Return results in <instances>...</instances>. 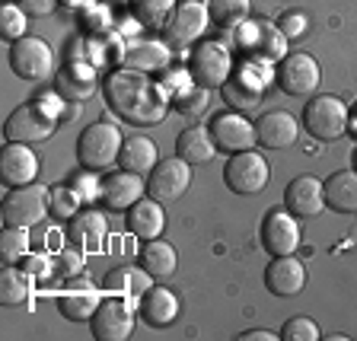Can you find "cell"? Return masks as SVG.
Here are the masks:
<instances>
[{
  "label": "cell",
  "instance_id": "cell-1",
  "mask_svg": "<svg viewBox=\"0 0 357 341\" xmlns=\"http://www.w3.org/2000/svg\"><path fill=\"white\" fill-rule=\"evenodd\" d=\"M105 103L131 125H160L169 112V93L144 70L119 67L105 77Z\"/></svg>",
  "mask_w": 357,
  "mask_h": 341
},
{
  "label": "cell",
  "instance_id": "cell-2",
  "mask_svg": "<svg viewBox=\"0 0 357 341\" xmlns=\"http://www.w3.org/2000/svg\"><path fill=\"white\" fill-rule=\"evenodd\" d=\"M121 147H125V137H121L119 125L112 121H93L89 128H83L80 141H77V156L86 169H109L112 163H119Z\"/></svg>",
  "mask_w": 357,
  "mask_h": 341
},
{
  "label": "cell",
  "instance_id": "cell-3",
  "mask_svg": "<svg viewBox=\"0 0 357 341\" xmlns=\"http://www.w3.org/2000/svg\"><path fill=\"white\" fill-rule=\"evenodd\" d=\"M45 214H52V188L29 182V185L10 188L3 195V227H36L45 220Z\"/></svg>",
  "mask_w": 357,
  "mask_h": 341
},
{
  "label": "cell",
  "instance_id": "cell-4",
  "mask_svg": "<svg viewBox=\"0 0 357 341\" xmlns=\"http://www.w3.org/2000/svg\"><path fill=\"white\" fill-rule=\"evenodd\" d=\"M10 70H13L20 80H48L54 77V48L45 38L36 36H22L16 42H10Z\"/></svg>",
  "mask_w": 357,
  "mask_h": 341
},
{
  "label": "cell",
  "instance_id": "cell-5",
  "mask_svg": "<svg viewBox=\"0 0 357 341\" xmlns=\"http://www.w3.org/2000/svg\"><path fill=\"white\" fill-rule=\"evenodd\" d=\"M351 109L338 96H312L303 109V128L316 141H338L348 134Z\"/></svg>",
  "mask_w": 357,
  "mask_h": 341
},
{
  "label": "cell",
  "instance_id": "cell-6",
  "mask_svg": "<svg viewBox=\"0 0 357 341\" xmlns=\"http://www.w3.org/2000/svg\"><path fill=\"white\" fill-rule=\"evenodd\" d=\"M192 70L195 83L208 89H220L223 83L233 77V48L227 42H198V48L192 52Z\"/></svg>",
  "mask_w": 357,
  "mask_h": 341
},
{
  "label": "cell",
  "instance_id": "cell-7",
  "mask_svg": "<svg viewBox=\"0 0 357 341\" xmlns=\"http://www.w3.org/2000/svg\"><path fill=\"white\" fill-rule=\"evenodd\" d=\"M271 169H268V160L259 150H243V153H230L227 166H223V182L233 195H259L268 185Z\"/></svg>",
  "mask_w": 357,
  "mask_h": 341
},
{
  "label": "cell",
  "instance_id": "cell-8",
  "mask_svg": "<svg viewBox=\"0 0 357 341\" xmlns=\"http://www.w3.org/2000/svg\"><path fill=\"white\" fill-rule=\"evenodd\" d=\"M134 300L128 297H109L99 303V310L93 312V319H89V328H93V338L96 341H128L134 332V310L131 306Z\"/></svg>",
  "mask_w": 357,
  "mask_h": 341
},
{
  "label": "cell",
  "instance_id": "cell-9",
  "mask_svg": "<svg viewBox=\"0 0 357 341\" xmlns=\"http://www.w3.org/2000/svg\"><path fill=\"white\" fill-rule=\"evenodd\" d=\"M61 121L52 119L42 105L32 99V103H22L20 109L10 112L7 125H3V134L7 141L13 144H38V141H48L54 131H58Z\"/></svg>",
  "mask_w": 357,
  "mask_h": 341
},
{
  "label": "cell",
  "instance_id": "cell-10",
  "mask_svg": "<svg viewBox=\"0 0 357 341\" xmlns=\"http://www.w3.org/2000/svg\"><path fill=\"white\" fill-rule=\"evenodd\" d=\"M208 26H214L211 13H208V3H201V0H182V3H176V10H172L163 32H166V42L169 45L188 48V45L201 42V38L208 36Z\"/></svg>",
  "mask_w": 357,
  "mask_h": 341
},
{
  "label": "cell",
  "instance_id": "cell-11",
  "mask_svg": "<svg viewBox=\"0 0 357 341\" xmlns=\"http://www.w3.org/2000/svg\"><path fill=\"white\" fill-rule=\"evenodd\" d=\"M275 83L287 96H312L322 83L319 61L306 52H294L275 67Z\"/></svg>",
  "mask_w": 357,
  "mask_h": 341
},
{
  "label": "cell",
  "instance_id": "cell-12",
  "mask_svg": "<svg viewBox=\"0 0 357 341\" xmlns=\"http://www.w3.org/2000/svg\"><path fill=\"white\" fill-rule=\"evenodd\" d=\"M192 185V163H185L182 156H169L160 160L153 166V172L147 176V195L156 198L160 204H172Z\"/></svg>",
  "mask_w": 357,
  "mask_h": 341
},
{
  "label": "cell",
  "instance_id": "cell-13",
  "mask_svg": "<svg viewBox=\"0 0 357 341\" xmlns=\"http://www.w3.org/2000/svg\"><path fill=\"white\" fill-rule=\"evenodd\" d=\"M211 134H214V144L220 153H243V150H252L259 144L255 125L236 109L217 112L211 119Z\"/></svg>",
  "mask_w": 357,
  "mask_h": 341
},
{
  "label": "cell",
  "instance_id": "cell-14",
  "mask_svg": "<svg viewBox=\"0 0 357 341\" xmlns=\"http://www.w3.org/2000/svg\"><path fill=\"white\" fill-rule=\"evenodd\" d=\"M102 300H105V294L99 284H93L89 278L77 275V278H67V284L61 287L58 310H61V316L70 322H89Z\"/></svg>",
  "mask_w": 357,
  "mask_h": 341
},
{
  "label": "cell",
  "instance_id": "cell-15",
  "mask_svg": "<svg viewBox=\"0 0 357 341\" xmlns=\"http://www.w3.org/2000/svg\"><path fill=\"white\" fill-rule=\"evenodd\" d=\"M261 245L268 255H294L300 249V223L287 208H278L261 223Z\"/></svg>",
  "mask_w": 357,
  "mask_h": 341
},
{
  "label": "cell",
  "instance_id": "cell-16",
  "mask_svg": "<svg viewBox=\"0 0 357 341\" xmlns=\"http://www.w3.org/2000/svg\"><path fill=\"white\" fill-rule=\"evenodd\" d=\"M284 208L294 217H316L326 208V182L316 176H297L284 188Z\"/></svg>",
  "mask_w": 357,
  "mask_h": 341
},
{
  "label": "cell",
  "instance_id": "cell-17",
  "mask_svg": "<svg viewBox=\"0 0 357 341\" xmlns=\"http://www.w3.org/2000/svg\"><path fill=\"white\" fill-rule=\"evenodd\" d=\"M38 156L32 153V144H3V156H0V176L10 188L29 185L38 179Z\"/></svg>",
  "mask_w": 357,
  "mask_h": 341
},
{
  "label": "cell",
  "instance_id": "cell-18",
  "mask_svg": "<svg viewBox=\"0 0 357 341\" xmlns=\"http://www.w3.org/2000/svg\"><path fill=\"white\" fill-rule=\"evenodd\" d=\"M306 284V265L297 255H275L265 268V287L275 297H297Z\"/></svg>",
  "mask_w": 357,
  "mask_h": 341
},
{
  "label": "cell",
  "instance_id": "cell-19",
  "mask_svg": "<svg viewBox=\"0 0 357 341\" xmlns=\"http://www.w3.org/2000/svg\"><path fill=\"white\" fill-rule=\"evenodd\" d=\"M67 236L83 252H99L105 245V239H109V220H105L102 211L86 208L67 220Z\"/></svg>",
  "mask_w": 357,
  "mask_h": 341
},
{
  "label": "cell",
  "instance_id": "cell-20",
  "mask_svg": "<svg viewBox=\"0 0 357 341\" xmlns=\"http://www.w3.org/2000/svg\"><path fill=\"white\" fill-rule=\"evenodd\" d=\"M54 89L67 103H86L96 93V67L86 61H70L54 74Z\"/></svg>",
  "mask_w": 357,
  "mask_h": 341
},
{
  "label": "cell",
  "instance_id": "cell-21",
  "mask_svg": "<svg viewBox=\"0 0 357 341\" xmlns=\"http://www.w3.org/2000/svg\"><path fill=\"white\" fill-rule=\"evenodd\" d=\"M297 134H300V125L297 119L284 109H275V112H265L255 125V137L265 150H284V147H294L297 144Z\"/></svg>",
  "mask_w": 357,
  "mask_h": 341
},
{
  "label": "cell",
  "instance_id": "cell-22",
  "mask_svg": "<svg viewBox=\"0 0 357 341\" xmlns=\"http://www.w3.org/2000/svg\"><path fill=\"white\" fill-rule=\"evenodd\" d=\"M121 67H131V70H144V74H153V70H166L172 64V48L169 42H156V38H141V42L125 45L121 52Z\"/></svg>",
  "mask_w": 357,
  "mask_h": 341
},
{
  "label": "cell",
  "instance_id": "cell-23",
  "mask_svg": "<svg viewBox=\"0 0 357 341\" xmlns=\"http://www.w3.org/2000/svg\"><path fill=\"white\" fill-rule=\"evenodd\" d=\"M125 223H128V233L137 239H160L166 230V211L163 204L156 198H141L137 204H131V208L125 211Z\"/></svg>",
  "mask_w": 357,
  "mask_h": 341
},
{
  "label": "cell",
  "instance_id": "cell-24",
  "mask_svg": "<svg viewBox=\"0 0 357 341\" xmlns=\"http://www.w3.org/2000/svg\"><path fill=\"white\" fill-rule=\"evenodd\" d=\"M144 195H147V179L137 176V172H128V169L112 172L102 185V201L112 211H128L131 204H137Z\"/></svg>",
  "mask_w": 357,
  "mask_h": 341
},
{
  "label": "cell",
  "instance_id": "cell-25",
  "mask_svg": "<svg viewBox=\"0 0 357 341\" xmlns=\"http://www.w3.org/2000/svg\"><path fill=\"white\" fill-rule=\"evenodd\" d=\"M137 310H141L147 326L166 328V326H172L178 316V297L169 287H150L147 294L137 300Z\"/></svg>",
  "mask_w": 357,
  "mask_h": 341
},
{
  "label": "cell",
  "instance_id": "cell-26",
  "mask_svg": "<svg viewBox=\"0 0 357 341\" xmlns=\"http://www.w3.org/2000/svg\"><path fill=\"white\" fill-rule=\"evenodd\" d=\"M156 278L150 275L147 268H134V265H121L115 268L109 278H105V294H115V297H128V300H137L144 297L150 287H153Z\"/></svg>",
  "mask_w": 357,
  "mask_h": 341
},
{
  "label": "cell",
  "instance_id": "cell-27",
  "mask_svg": "<svg viewBox=\"0 0 357 341\" xmlns=\"http://www.w3.org/2000/svg\"><path fill=\"white\" fill-rule=\"evenodd\" d=\"M119 163H121V169H128V172L150 176L153 166L160 163V147L150 141L147 134H131V137H125V147H121Z\"/></svg>",
  "mask_w": 357,
  "mask_h": 341
},
{
  "label": "cell",
  "instance_id": "cell-28",
  "mask_svg": "<svg viewBox=\"0 0 357 341\" xmlns=\"http://www.w3.org/2000/svg\"><path fill=\"white\" fill-rule=\"evenodd\" d=\"M176 153L192 166H201V163H211L217 156V144H214V134L211 128H201V125H192L176 137Z\"/></svg>",
  "mask_w": 357,
  "mask_h": 341
},
{
  "label": "cell",
  "instance_id": "cell-29",
  "mask_svg": "<svg viewBox=\"0 0 357 341\" xmlns=\"http://www.w3.org/2000/svg\"><path fill=\"white\" fill-rule=\"evenodd\" d=\"M326 208L338 214H357V169L332 172L326 179Z\"/></svg>",
  "mask_w": 357,
  "mask_h": 341
},
{
  "label": "cell",
  "instance_id": "cell-30",
  "mask_svg": "<svg viewBox=\"0 0 357 341\" xmlns=\"http://www.w3.org/2000/svg\"><path fill=\"white\" fill-rule=\"evenodd\" d=\"M141 265L147 268L156 281H163V278L176 275L178 255H176V249H172L169 243H163V239H147L144 249H141Z\"/></svg>",
  "mask_w": 357,
  "mask_h": 341
},
{
  "label": "cell",
  "instance_id": "cell-31",
  "mask_svg": "<svg viewBox=\"0 0 357 341\" xmlns=\"http://www.w3.org/2000/svg\"><path fill=\"white\" fill-rule=\"evenodd\" d=\"M32 284H36V278H32L26 268L7 265L0 271V300H3V306H10V310L22 306L32 297Z\"/></svg>",
  "mask_w": 357,
  "mask_h": 341
},
{
  "label": "cell",
  "instance_id": "cell-32",
  "mask_svg": "<svg viewBox=\"0 0 357 341\" xmlns=\"http://www.w3.org/2000/svg\"><path fill=\"white\" fill-rule=\"evenodd\" d=\"M255 54L271 64L287 58V36L281 32V26L271 20H259V45H255Z\"/></svg>",
  "mask_w": 357,
  "mask_h": 341
},
{
  "label": "cell",
  "instance_id": "cell-33",
  "mask_svg": "<svg viewBox=\"0 0 357 341\" xmlns=\"http://www.w3.org/2000/svg\"><path fill=\"white\" fill-rule=\"evenodd\" d=\"M249 10H252V0H208L211 22L217 29H233V26L245 22Z\"/></svg>",
  "mask_w": 357,
  "mask_h": 341
},
{
  "label": "cell",
  "instance_id": "cell-34",
  "mask_svg": "<svg viewBox=\"0 0 357 341\" xmlns=\"http://www.w3.org/2000/svg\"><path fill=\"white\" fill-rule=\"evenodd\" d=\"M220 96H223V103L230 105V109H236V112H255L265 93L255 89V86H249V83H243L236 74H233L230 80L220 86Z\"/></svg>",
  "mask_w": 357,
  "mask_h": 341
},
{
  "label": "cell",
  "instance_id": "cell-35",
  "mask_svg": "<svg viewBox=\"0 0 357 341\" xmlns=\"http://www.w3.org/2000/svg\"><path fill=\"white\" fill-rule=\"evenodd\" d=\"M275 67L278 64L259 58V54H245V61H239V67H236V77L243 83H249V86H255V89L265 93L268 83H275Z\"/></svg>",
  "mask_w": 357,
  "mask_h": 341
},
{
  "label": "cell",
  "instance_id": "cell-36",
  "mask_svg": "<svg viewBox=\"0 0 357 341\" xmlns=\"http://www.w3.org/2000/svg\"><path fill=\"white\" fill-rule=\"evenodd\" d=\"M131 10L147 29H166V22L176 10V0H131Z\"/></svg>",
  "mask_w": 357,
  "mask_h": 341
},
{
  "label": "cell",
  "instance_id": "cell-37",
  "mask_svg": "<svg viewBox=\"0 0 357 341\" xmlns=\"http://www.w3.org/2000/svg\"><path fill=\"white\" fill-rule=\"evenodd\" d=\"M0 252L7 265H22L29 249V230L26 227H3V236H0Z\"/></svg>",
  "mask_w": 357,
  "mask_h": 341
},
{
  "label": "cell",
  "instance_id": "cell-38",
  "mask_svg": "<svg viewBox=\"0 0 357 341\" xmlns=\"http://www.w3.org/2000/svg\"><path fill=\"white\" fill-rule=\"evenodd\" d=\"M80 22H83V29H86V36H109L112 26H115L109 3H102V0H96V3L83 7L80 10Z\"/></svg>",
  "mask_w": 357,
  "mask_h": 341
},
{
  "label": "cell",
  "instance_id": "cell-39",
  "mask_svg": "<svg viewBox=\"0 0 357 341\" xmlns=\"http://www.w3.org/2000/svg\"><path fill=\"white\" fill-rule=\"evenodd\" d=\"M0 36L7 42L29 36V13L22 7H16V3H3V10H0Z\"/></svg>",
  "mask_w": 357,
  "mask_h": 341
},
{
  "label": "cell",
  "instance_id": "cell-40",
  "mask_svg": "<svg viewBox=\"0 0 357 341\" xmlns=\"http://www.w3.org/2000/svg\"><path fill=\"white\" fill-rule=\"evenodd\" d=\"M83 211V198L74 185H54L52 188V214L54 220H70Z\"/></svg>",
  "mask_w": 357,
  "mask_h": 341
},
{
  "label": "cell",
  "instance_id": "cell-41",
  "mask_svg": "<svg viewBox=\"0 0 357 341\" xmlns=\"http://www.w3.org/2000/svg\"><path fill=\"white\" fill-rule=\"evenodd\" d=\"M160 83H163V89L169 93V99L172 103H178L182 96H188L198 83H195V77H192V70L188 67H166L163 70V77H160Z\"/></svg>",
  "mask_w": 357,
  "mask_h": 341
},
{
  "label": "cell",
  "instance_id": "cell-42",
  "mask_svg": "<svg viewBox=\"0 0 357 341\" xmlns=\"http://www.w3.org/2000/svg\"><path fill=\"white\" fill-rule=\"evenodd\" d=\"M223 42L236 48V52H249L255 54V45H259V20H245L233 29H223Z\"/></svg>",
  "mask_w": 357,
  "mask_h": 341
},
{
  "label": "cell",
  "instance_id": "cell-43",
  "mask_svg": "<svg viewBox=\"0 0 357 341\" xmlns=\"http://www.w3.org/2000/svg\"><path fill=\"white\" fill-rule=\"evenodd\" d=\"M281 338L284 341H319L322 332H319V326H316L310 316H294V319L284 322Z\"/></svg>",
  "mask_w": 357,
  "mask_h": 341
},
{
  "label": "cell",
  "instance_id": "cell-44",
  "mask_svg": "<svg viewBox=\"0 0 357 341\" xmlns=\"http://www.w3.org/2000/svg\"><path fill=\"white\" fill-rule=\"evenodd\" d=\"M22 268H26L36 281H48V278L58 275V255H52V252H29V255H26V262H22Z\"/></svg>",
  "mask_w": 357,
  "mask_h": 341
},
{
  "label": "cell",
  "instance_id": "cell-45",
  "mask_svg": "<svg viewBox=\"0 0 357 341\" xmlns=\"http://www.w3.org/2000/svg\"><path fill=\"white\" fill-rule=\"evenodd\" d=\"M77 52H80L77 61H86V64H93V67H102L105 61H109V42H105V36H86L80 45H77Z\"/></svg>",
  "mask_w": 357,
  "mask_h": 341
},
{
  "label": "cell",
  "instance_id": "cell-46",
  "mask_svg": "<svg viewBox=\"0 0 357 341\" xmlns=\"http://www.w3.org/2000/svg\"><path fill=\"white\" fill-rule=\"evenodd\" d=\"M208 105H211V89L208 86H195L188 96H182L176 103V109L185 115V119H201L204 112H208Z\"/></svg>",
  "mask_w": 357,
  "mask_h": 341
},
{
  "label": "cell",
  "instance_id": "cell-47",
  "mask_svg": "<svg viewBox=\"0 0 357 341\" xmlns=\"http://www.w3.org/2000/svg\"><path fill=\"white\" fill-rule=\"evenodd\" d=\"M102 185H105V179H99L96 169H86V172H80V176L74 179V188H77V195L83 198V204L102 201Z\"/></svg>",
  "mask_w": 357,
  "mask_h": 341
},
{
  "label": "cell",
  "instance_id": "cell-48",
  "mask_svg": "<svg viewBox=\"0 0 357 341\" xmlns=\"http://www.w3.org/2000/svg\"><path fill=\"white\" fill-rule=\"evenodd\" d=\"M36 103L42 105L52 119H58V121H64V115H67V109H70V103H67L64 96H61L58 89H45V93H38L36 96Z\"/></svg>",
  "mask_w": 357,
  "mask_h": 341
},
{
  "label": "cell",
  "instance_id": "cell-49",
  "mask_svg": "<svg viewBox=\"0 0 357 341\" xmlns=\"http://www.w3.org/2000/svg\"><path fill=\"white\" fill-rule=\"evenodd\" d=\"M83 249H61L58 252V278H77L83 271Z\"/></svg>",
  "mask_w": 357,
  "mask_h": 341
},
{
  "label": "cell",
  "instance_id": "cell-50",
  "mask_svg": "<svg viewBox=\"0 0 357 341\" xmlns=\"http://www.w3.org/2000/svg\"><path fill=\"white\" fill-rule=\"evenodd\" d=\"M278 26H281V32L287 38H300V36H306L310 20H306V13H300V10H287V13L278 20Z\"/></svg>",
  "mask_w": 357,
  "mask_h": 341
},
{
  "label": "cell",
  "instance_id": "cell-51",
  "mask_svg": "<svg viewBox=\"0 0 357 341\" xmlns=\"http://www.w3.org/2000/svg\"><path fill=\"white\" fill-rule=\"evenodd\" d=\"M61 0H22V10L29 16H52Z\"/></svg>",
  "mask_w": 357,
  "mask_h": 341
},
{
  "label": "cell",
  "instance_id": "cell-52",
  "mask_svg": "<svg viewBox=\"0 0 357 341\" xmlns=\"http://www.w3.org/2000/svg\"><path fill=\"white\" fill-rule=\"evenodd\" d=\"M115 26H119V36H121V38H125V36H137L141 29H147V26H144L137 16H125V20H119Z\"/></svg>",
  "mask_w": 357,
  "mask_h": 341
},
{
  "label": "cell",
  "instance_id": "cell-53",
  "mask_svg": "<svg viewBox=\"0 0 357 341\" xmlns=\"http://www.w3.org/2000/svg\"><path fill=\"white\" fill-rule=\"evenodd\" d=\"M281 335L275 332H265V328H252V332H243L239 335V341H278Z\"/></svg>",
  "mask_w": 357,
  "mask_h": 341
},
{
  "label": "cell",
  "instance_id": "cell-54",
  "mask_svg": "<svg viewBox=\"0 0 357 341\" xmlns=\"http://www.w3.org/2000/svg\"><path fill=\"white\" fill-rule=\"evenodd\" d=\"M61 3H64V7H70V10H77V13H80L83 7H89V3H96V0H61Z\"/></svg>",
  "mask_w": 357,
  "mask_h": 341
},
{
  "label": "cell",
  "instance_id": "cell-55",
  "mask_svg": "<svg viewBox=\"0 0 357 341\" xmlns=\"http://www.w3.org/2000/svg\"><path fill=\"white\" fill-rule=\"evenodd\" d=\"M348 134H354V141H357V103H354V109H351V115H348Z\"/></svg>",
  "mask_w": 357,
  "mask_h": 341
},
{
  "label": "cell",
  "instance_id": "cell-56",
  "mask_svg": "<svg viewBox=\"0 0 357 341\" xmlns=\"http://www.w3.org/2000/svg\"><path fill=\"white\" fill-rule=\"evenodd\" d=\"M351 160H354V169H357V147H354V153H351Z\"/></svg>",
  "mask_w": 357,
  "mask_h": 341
},
{
  "label": "cell",
  "instance_id": "cell-57",
  "mask_svg": "<svg viewBox=\"0 0 357 341\" xmlns=\"http://www.w3.org/2000/svg\"><path fill=\"white\" fill-rule=\"evenodd\" d=\"M112 3H131V0H112Z\"/></svg>",
  "mask_w": 357,
  "mask_h": 341
}]
</instances>
